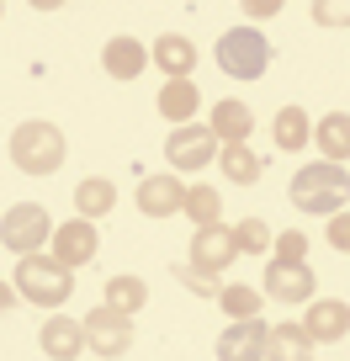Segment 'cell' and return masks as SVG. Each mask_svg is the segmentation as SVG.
Wrapping results in <instances>:
<instances>
[{"mask_svg": "<svg viewBox=\"0 0 350 361\" xmlns=\"http://www.w3.org/2000/svg\"><path fill=\"white\" fill-rule=\"evenodd\" d=\"M234 260H239L234 228L213 224V228H196V234H192V271H202V276H223Z\"/></svg>", "mask_w": 350, "mask_h": 361, "instance_id": "cell-8", "label": "cell"}, {"mask_svg": "<svg viewBox=\"0 0 350 361\" xmlns=\"http://www.w3.org/2000/svg\"><path fill=\"white\" fill-rule=\"evenodd\" d=\"M117 207V192H112V180H101V176H85L75 186V213L85 218V224H96V218H106Z\"/></svg>", "mask_w": 350, "mask_h": 361, "instance_id": "cell-20", "label": "cell"}, {"mask_svg": "<svg viewBox=\"0 0 350 361\" xmlns=\"http://www.w3.org/2000/svg\"><path fill=\"white\" fill-rule=\"evenodd\" d=\"M181 213L192 218L196 228L223 224V192H218V186H186V207H181Z\"/></svg>", "mask_w": 350, "mask_h": 361, "instance_id": "cell-24", "label": "cell"}, {"mask_svg": "<svg viewBox=\"0 0 350 361\" xmlns=\"http://www.w3.org/2000/svg\"><path fill=\"white\" fill-rule=\"evenodd\" d=\"M271 255L276 260H287V266H308V234H276V245H271Z\"/></svg>", "mask_w": 350, "mask_h": 361, "instance_id": "cell-28", "label": "cell"}, {"mask_svg": "<svg viewBox=\"0 0 350 361\" xmlns=\"http://www.w3.org/2000/svg\"><path fill=\"white\" fill-rule=\"evenodd\" d=\"M48 234H54V218L37 202H16L0 218V239H6V250H16V255H37Z\"/></svg>", "mask_w": 350, "mask_h": 361, "instance_id": "cell-5", "label": "cell"}, {"mask_svg": "<svg viewBox=\"0 0 350 361\" xmlns=\"http://www.w3.org/2000/svg\"><path fill=\"white\" fill-rule=\"evenodd\" d=\"M265 335L271 329L260 319H234V324L218 335V361H260L265 356Z\"/></svg>", "mask_w": 350, "mask_h": 361, "instance_id": "cell-12", "label": "cell"}, {"mask_svg": "<svg viewBox=\"0 0 350 361\" xmlns=\"http://www.w3.org/2000/svg\"><path fill=\"white\" fill-rule=\"evenodd\" d=\"M165 159H170L175 170H202V165H213V159H218V133H213V128H196V123L175 128V133L165 138Z\"/></svg>", "mask_w": 350, "mask_h": 361, "instance_id": "cell-7", "label": "cell"}, {"mask_svg": "<svg viewBox=\"0 0 350 361\" xmlns=\"http://www.w3.org/2000/svg\"><path fill=\"white\" fill-rule=\"evenodd\" d=\"M271 133H276V149L297 154V149H308V138H313V123H308L303 106H282V112H276V123H271Z\"/></svg>", "mask_w": 350, "mask_h": 361, "instance_id": "cell-23", "label": "cell"}, {"mask_svg": "<svg viewBox=\"0 0 350 361\" xmlns=\"http://www.w3.org/2000/svg\"><path fill=\"white\" fill-rule=\"evenodd\" d=\"M16 293L37 308H64L75 293V276H69V266L37 250V255H22V266H16Z\"/></svg>", "mask_w": 350, "mask_h": 361, "instance_id": "cell-3", "label": "cell"}, {"mask_svg": "<svg viewBox=\"0 0 350 361\" xmlns=\"http://www.w3.org/2000/svg\"><path fill=\"white\" fill-rule=\"evenodd\" d=\"M64 133H58L54 123H43V117H32V123H22L11 133V165L22 170V176H54L58 165H64Z\"/></svg>", "mask_w": 350, "mask_h": 361, "instance_id": "cell-2", "label": "cell"}, {"mask_svg": "<svg viewBox=\"0 0 350 361\" xmlns=\"http://www.w3.org/2000/svg\"><path fill=\"white\" fill-rule=\"evenodd\" d=\"M282 0H244V16H276Z\"/></svg>", "mask_w": 350, "mask_h": 361, "instance_id": "cell-31", "label": "cell"}, {"mask_svg": "<svg viewBox=\"0 0 350 361\" xmlns=\"http://www.w3.org/2000/svg\"><path fill=\"white\" fill-rule=\"evenodd\" d=\"M186 207V186L175 176H144L138 186V213L144 218H175Z\"/></svg>", "mask_w": 350, "mask_h": 361, "instance_id": "cell-13", "label": "cell"}, {"mask_svg": "<svg viewBox=\"0 0 350 361\" xmlns=\"http://www.w3.org/2000/svg\"><path fill=\"white\" fill-rule=\"evenodd\" d=\"M303 335L313 340V345H335V340L350 335V303H339V298H313L303 314Z\"/></svg>", "mask_w": 350, "mask_h": 361, "instance_id": "cell-9", "label": "cell"}, {"mask_svg": "<svg viewBox=\"0 0 350 361\" xmlns=\"http://www.w3.org/2000/svg\"><path fill=\"white\" fill-rule=\"evenodd\" d=\"M292 202L303 207V213L335 218L339 207L350 202V170H345V165H329V159H318V165H303V170L292 176Z\"/></svg>", "mask_w": 350, "mask_h": 361, "instance_id": "cell-1", "label": "cell"}, {"mask_svg": "<svg viewBox=\"0 0 350 361\" xmlns=\"http://www.w3.org/2000/svg\"><path fill=\"white\" fill-rule=\"evenodd\" d=\"M207 128L218 133V144H244V138L255 133V112H249L244 102H218Z\"/></svg>", "mask_w": 350, "mask_h": 361, "instance_id": "cell-17", "label": "cell"}, {"mask_svg": "<svg viewBox=\"0 0 350 361\" xmlns=\"http://www.w3.org/2000/svg\"><path fill=\"white\" fill-rule=\"evenodd\" d=\"M144 303H149V287L138 282V276H106V308H117V314L133 319Z\"/></svg>", "mask_w": 350, "mask_h": 361, "instance_id": "cell-25", "label": "cell"}, {"mask_svg": "<svg viewBox=\"0 0 350 361\" xmlns=\"http://www.w3.org/2000/svg\"><path fill=\"white\" fill-rule=\"evenodd\" d=\"M37 345H43L48 361H80V350H85V324H80V319H48Z\"/></svg>", "mask_w": 350, "mask_h": 361, "instance_id": "cell-14", "label": "cell"}, {"mask_svg": "<svg viewBox=\"0 0 350 361\" xmlns=\"http://www.w3.org/2000/svg\"><path fill=\"white\" fill-rule=\"evenodd\" d=\"M218 303H223L228 319H260V293H255V287H223Z\"/></svg>", "mask_w": 350, "mask_h": 361, "instance_id": "cell-27", "label": "cell"}, {"mask_svg": "<svg viewBox=\"0 0 350 361\" xmlns=\"http://www.w3.org/2000/svg\"><path fill=\"white\" fill-rule=\"evenodd\" d=\"M0 16H6V11H0Z\"/></svg>", "mask_w": 350, "mask_h": 361, "instance_id": "cell-34", "label": "cell"}, {"mask_svg": "<svg viewBox=\"0 0 350 361\" xmlns=\"http://www.w3.org/2000/svg\"><path fill=\"white\" fill-rule=\"evenodd\" d=\"M265 361H313V340L303 335V324H276L265 335Z\"/></svg>", "mask_w": 350, "mask_h": 361, "instance_id": "cell-19", "label": "cell"}, {"mask_svg": "<svg viewBox=\"0 0 350 361\" xmlns=\"http://www.w3.org/2000/svg\"><path fill=\"white\" fill-rule=\"evenodd\" d=\"M181 282H186V287H196V293H213V282H207L202 271H192V266H186V271H181Z\"/></svg>", "mask_w": 350, "mask_h": 361, "instance_id": "cell-32", "label": "cell"}, {"mask_svg": "<svg viewBox=\"0 0 350 361\" xmlns=\"http://www.w3.org/2000/svg\"><path fill=\"white\" fill-rule=\"evenodd\" d=\"M149 59H154L170 80H192V69H196V43H192V37H181V32H165V37H154Z\"/></svg>", "mask_w": 350, "mask_h": 361, "instance_id": "cell-15", "label": "cell"}, {"mask_svg": "<svg viewBox=\"0 0 350 361\" xmlns=\"http://www.w3.org/2000/svg\"><path fill=\"white\" fill-rule=\"evenodd\" d=\"M234 245H239V255H265V250L276 245V228H265L260 218H244V224L234 228Z\"/></svg>", "mask_w": 350, "mask_h": 361, "instance_id": "cell-26", "label": "cell"}, {"mask_svg": "<svg viewBox=\"0 0 350 361\" xmlns=\"http://www.w3.org/2000/svg\"><path fill=\"white\" fill-rule=\"evenodd\" d=\"M16 298H22L16 287H6V282H0V314H11V308H16Z\"/></svg>", "mask_w": 350, "mask_h": 361, "instance_id": "cell-33", "label": "cell"}, {"mask_svg": "<svg viewBox=\"0 0 350 361\" xmlns=\"http://www.w3.org/2000/svg\"><path fill=\"white\" fill-rule=\"evenodd\" d=\"M101 64L112 80H138L149 69V48L138 43V37H112V43L101 48Z\"/></svg>", "mask_w": 350, "mask_h": 361, "instance_id": "cell-16", "label": "cell"}, {"mask_svg": "<svg viewBox=\"0 0 350 361\" xmlns=\"http://www.w3.org/2000/svg\"><path fill=\"white\" fill-rule=\"evenodd\" d=\"M313 144L324 149L329 165H345L350 159V112H329L324 123L313 128Z\"/></svg>", "mask_w": 350, "mask_h": 361, "instance_id": "cell-21", "label": "cell"}, {"mask_svg": "<svg viewBox=\"0 0 350 361\" xmlns=\"http://www.w3.org/2000/svg\"><path fill=\"white\" fill-rule=\"evenodd\" d=\"M318 27H350V0H313Z\"/></svg>", "mask_w": 350, "mask_h": 361, "instance_id": "cell-29", "label": "cell"}, {"mask_svg": "<svg viewBox=\"0 0 350 361\" xmlns=\"http://www.w3.org/2000/svg\"><path fill=\"white\" fill-rule=\"evenodd\" d=\"M85 324V345L96 350V356H106V361H123L127 350H133V319L127 314H117V308H91V314L80 319Z\"/></svg>", "mask_w": 350, "mask_h": 361, "instance_id": "cell-6", "label": "cell"}, {"mask_svg": "<svg viewBox=\"0 0 350 361\" xmlns=\"http://www.w3.org/2000/svg\"><path fill=\"white\" fill-rule=\"evenodd\" d=\"M218 69L234 80H260L271 69V43L255 32V27H228L218 37Z\"/></svg>", "mask_w": 350, "mask_h": 361, "instance_id": "cell-4", "label": "cell"}, {"mask_svg": "<svg viewBox=\"0 0 350 361\" xmlns=\"http://www.w3.org/2000/svg\"><path fill=\"white\" fill-rule=\"evenodd\" d=\"M154 106H159V112H165L175 128H186V123H192V112L202 106V96H196L192 80H165V90H159V102H154Z\"/></svg>", "mask_w": 350, "mask_h": 361, "instance_id": "cell-22", "label": "cell"}, {"mask_svg": "<svg viewBox=\"0 0 350 361\" xmlns=\"http://www.w3.org/2000/svg\"><path fill=\"white\" fill-rule=\"evenodd\" d=\"M218 170H223L234 186H255V180L265 176V159H260L255 149H244V144H223L218 149Z\"/></svg>", "mask_w": 350, "mask_h": 361, "instance_id": "cell-18", "label": "cell"}, {"mask_svg": "<svg viewBox=\"0 0 350 361\" xmlns=\"http://www.w3.org/2000/svg\"><path fill=\"white\" fill-rule=\"evenodd\" d=\"M324 234H329V245H335L339 255H350V213H335V218H329V228H324Z\"/></svg>", "mask_w": 350, "mask_h": 361, "instance_id": "cell-30", "label": "cell"}, {"mask_svg": "<svg viewBox=\"0 0 350 361\" xmlns=\"http://www.w3.org/2000/svg\"><path fill=\"white\" fill-rule=\"evenodd\" d=\"M96 250H101V234H96V224H85V218H75V224H58L54 228V260L58 266H91Z\"/></svg>", "mask_w": 350, "mask_h": 361, "instance_id": "cell-10", "label": "cell"}, {"mask_svg": "<svg viewBox=\"0 0 350 361\" xmlns=\"http://www.w3.org/2000/svg\"><path fill=\"white\" fill-rule=\"evenodd\" d=\"M313 287L318 276L308 266H287V260L265 266V298H276V303H313Z\"/></svg>", "mask_w": 350, "mask_h": 361, "instance_id": "cell-11", "label": "cell"}]
</instances>
